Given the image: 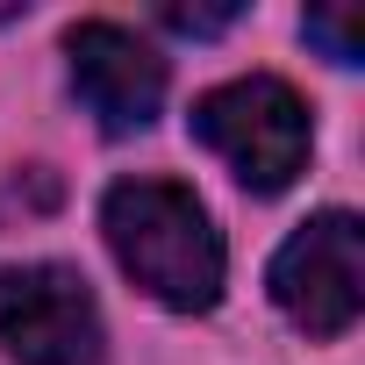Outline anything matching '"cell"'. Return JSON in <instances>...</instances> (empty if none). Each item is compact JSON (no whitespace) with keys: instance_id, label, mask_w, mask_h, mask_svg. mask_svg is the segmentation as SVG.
Wrapping results in <instances>:
<instances>
[{"instance_id":"obj_6","label":"cell","mask_w":365,"mask_h":365,"mask_svg":"<svg viewBox=\"0 0 365 365\" xmlns=\"http://www.w3.org/2000/svg\"><path fill=\"white\" fill-rule=\"evenodd\" d=\"M308 43H322L329 51V65H358L365 58V36H358V15H344V8H308Z\"/></svg>"},{"instance_id":"obj_8","label":"cell","mask_w":365,"mask_h":365,"mask_svg":"<svg viewBox=\"0 0 365 365\" xmlns=\"http://www.w3.org/2000/svg\"><path fill=\"white\" fill-rule=\"evenodd\" d=\"M8 22H22V8H15V0H0V29H8Z\"/></svg>"},{"instance_id":"obj_5","label":"cell","mask_w":365,"mask_h":365,"mask_svg":"<svg viewBox=\"0 0 365 365\" xmlns=\"http://www.w3.org/2000/svg\"><path fill=\"white\" fill-rule=\"evenodd\" d=\"M65 58H72V93H79V108H86L108 136H136V129L158 122L172 72H165V58H158L136 29H122V22H79V29L65 36Z\"/></svg>"},{"instance_id":"obj_1","label":"cell","mask_w":365,"mask_h":365,"mask_svg":"<svg viewBox=\"0 0 365 365\" xmlns=\"http://www.w3.org/2000/svg\"><path fill=\"white\" fill-rule=\"evenodd\" d=\"M101 230L115 265L165 308L179 315H208L222 301V237L208 222V208L194 201V187L179 179H115L101 194Z\"/></svg>"},{"instance_id":"obj_4","label":"cell","mask_w":365,"mask_h":365,"mask_svg":"<svg viewBox=\"0 0 365 365\" xmlns=\"http://www.w3.org/2000/svg\"><path fill=\"white\" fill-rule=\"evenodd\" d=\"M0 344L22 365H101L108 329L93 287L72 265H8L0 272Z\"/></svg>"},{"instance_id":"obj_2","label":"cell","mask_w":365,"mask_h":365,"mask_svg":"<svg viewBox=\"0 0 365 365\" xmlns=\"http://www.w3.org/2000/svg\"><path fill=\"white\" fill-rule=\"evenodd\" d=\"M194 136L244 179L251 194H287L294 179L308 172V101L272 79V72H251V79H230L215 93L194 101Z\"/></svg>"},{"instance_id":"obj_3","label":"cell","mask_w":365,"mask_h":365,"mask_svg":"<svg viewBox=\"0 0 365 365\" xmlns=\"http://www.w3.org/2000/svg\"><path fill=\"white\" fill-rule=\"evenodd\" d=\"M272 301L301 336H344L365 308V230L358 215L329 208L308 215L272 258Z\"/></svg>"},{"instance_id":"obj_7","label":"cell","mask_w":365,"mask_h":365,"mask_svg":"<svg viewBox=\"0 0 365 365\" xmlns=\"http://www.w3.org/2000/svg\"><path fill=\"white\" fill-rule=\"evenodd\" d=\"M165 22H172V29H187V36H215V29L237 22V8H165Z\"/></svg>"}]
</instances>
